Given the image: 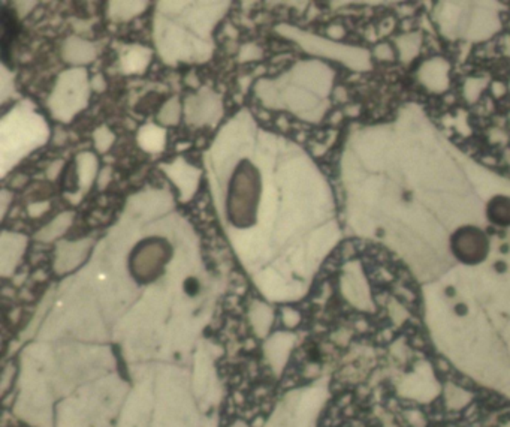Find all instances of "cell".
Returning <instances> with one entry per match:
<instances>
[{"label": "cell", "mask_w": 510, "mask_h": 427, "mask_svg": "<svg viewBox=\"0 0 510 427\" xmlns=\"http://www.w3.org/2000/svg\"><path fill=\"white\" fill-rule=\"evenodd\" d=\"M261 198V174L259 170L250 161H241L232 174L227 194V218L238 228L256 222L258 206Z\"/></svg>", "instance_id": "obj_1"}, {"label": "cell", "mask_w": 510, "mask_h": 427, "mask_svg": "<svg viewBox=\"0 0 510 427\" xmlns=\"http://www.w3.org/2000/svg\"><path fill=\"white\" fill-rule=\"evenodd\" d=\"M171 245L164 238H147L130 255V272L141 284H147L164 272L169 261Z\"/></svg>", "instance_id": "obj_2"}, {"label": "cell", "mask_w": 510, "mask_h": 427, "mask_svg": "<svg viewBox=\"0 0 510 427\" xmlns=\"http://www.w3.org/2000/svg\"><path fill=\"white\" fill-rule=\"evenodd\" d=\"M450 250L453 257L467 265H476L485 261L489 253V238L477 226L465 225L450 237Z\"/></svg>", "instance_id": "obj_3"}, {"label": "cell", "mask_w": 510, "mask_h": 427, "mask_svg": "<svg viewBox=\"0 0 510 427\" xmlns=\"http://www.w3.org/2000/svg\"><path fill=\"white\" fill-rule=\"evenodd\" d=\"M487 218L492 225L510 226V196L495 195L487 204Z\"/></svg>", "instance_id": "obj_4"}, {"label": "cell", "mask_w": 510, "mask_h": 427, "mask_svg": "<svg viewBox=\"0 0 510 427\" xmlns=\"http://www.w3.org/2000/svg\"><path fill=\"white\" fill-rule=\"evenodd\" d=\"M0 21H2V39H0V45H2V57L4 62L9 65V47L17 36V21L14 17V12L9 8H2V16H0Z\"/></svg>", "instance_id": "obj_5"}, {"label": "cell", "mask_w": 510, "mask_h": 427, "mask_svg": "<svg viewBox=\"0 0 510 427\" xmlns=\"http://www.w3.org/2000/svg\"><path fill=\"white\" fill-rule=\"evenodd\" d=\"M184 288H186L187 292H189L191 296H195L196 291L199 289V285H198V282H196V279H187Z\"/></svg>", "instance_id": "obj_6"}]
</instances>
